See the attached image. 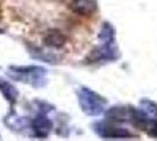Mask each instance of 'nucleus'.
Returning a JSON list of instances; mask_svg holds the SVG:
<instances>
[{
  "label": "nucleus",
  "mask_w": 157,
  "mask_h": 141,
  "mask_svg": "<svg viewBox=\"0 0 157 141\" xmlns=\"http://www.w3.org/2000/svg\"><path fill=\"white\" fill-rule=\"evenodd\" d=\"M78 105L85 114L98 116L105 112L107 99L88 87H81L78 91Z\"/></svg>",
  "instance_id": "1"
},
{
  "label": "nucleus",
  "mask_w": 157,
  "mask_h": 141,
  "mask_svg": "<svg viewBox=\"0 0 157 141\" xmlns=\"http://www.w3.org/2000/svg\"><path fill=\"white\" fill-rule=\"evenodd\" d=\"M10 69L14 73L19 74V76H15L18 81H24L32 85L34 87H42L46 85L47 69L36 65H29V66H11Z\"/></svg>",
  "instance_id": "2"
},
{
  "label": "nucleus",
  "mask_w": 157,
  "mask_h": 141,
  "mask_svg": "<svg viewBox=\"0 0 157 141\" xmlns=\"http://www.w3.org/2000/svg\"><path fill=\"white\" fill-rule=\"evenodd\" d=\"M93 129L95 133L103 139H132L135 135L125 128L116 127L111 123H105V121H98L93 123Z\"/></svg>",
  "instance_id": "3"
},
{
  "label": "nucleus",
  "mask_w": 157,
  "mask_h": 141,
  "mask_svg": "<svg viewBox=\"0 0 157 141\" xmlns=\"http://www.w3.org/2000/svg\"><path fill=\"white\" fill-rule=\"evenodd\" d=\"M120 58L118 48L114 42L111 44H102L101 46L94 48L90 53L87 55L86 62L87 64H95L100 61H111Z\"/></svg>",
  "instance_id": "4"
},
{
  "label": "nucleus",
  "mask_w": 157,
  "mask_h": 141,
  "mask_svg": "<svg viewBox=\"0 0 157 141\" xmlns=\"http://www.w3.org/2000/svg\"><path fill=\"white\" fill-rule=\"evenodd\" d=\"M31 127L36 138L45 139L53 129V121L49 118H47L45 113H40L36 118H34L31 121Z\"/></svg>",
  "instance_id": "5"
},
{
  "label": "nucleus",
  "mask_w": 157,
  "mask_h": 141,
  "mask_svg": "<svg viewBox=\"0 0 157 141\" xmlns=\"http://www.w3.org/2000/svg\"><path fill=\"white\" fill-rule=\"evenodd\" d=\"M107 120L111 122H131L132 119V107L125 106H114L105 111Z\"/></svg>",
  "instance_id": "6"
},
{
  "label": "nucleus",
  "mask_w": 157,
  "mask_h": 141,
  "mask_svg": "<svg viewBox=\"0 0 157 141\" xmlns=\"http://www.w3.org/2000/svg\"><path fill=\"white\" fill-rule=\"evenodd\" d=\"M69 8L78 15H92L98 11L96 0H72Z\"/></svg>",
  "instance_id": "7"
},
{
  "label": "nucleus",
  "mask_w": 157,
  "mask_h": 141,
  "mask_svg": "<svg viewBox=\"0 0 157 141\" xmlns=\"http://www.w3.org/2000/svg\"><path fill=\"white\" fill-rule=\"evenodd\" d=\"M67 44V37L58 29H51L44 37V45L51 48H61Z\"/></svg>",
  "instance_id": "8"
},
{
  "label": "nucleus",
  "mask_w": 157,
  "mask_h": 141,
  "mask_svg": "<svg viewBox=\"0 0 157 141\" xmlns=\"http://www.w3.org/2000/svg\"><path fill=\"white\" fill-rule=\"evenodd\" d=\"M5 123H6L8 128L13 129V131H17V132H21L22 129L29 125V121L27 120L26 118L24 116H19L17 115L14 112H12L11 114H8L5 118Z\"/></svg>",
  "instance_id": "9"
},
{
  "label": "nucleus",
  "mask_w": 157,
  "mask_h": 141,
  "mask_svg": "<svg viewBox=\"0 0 157 141\" xmlns=\"http://www.w3.org/2000/svg\"><path fill=\"white\" fill-rule=\"evenodd\" d=\"M0 92L6 98V100L12 105L15 104L18 100V96H19L18 89L14 87L11 82L4 80V79H0Z\"/></svg>",
  "instance_id": "10"
},
{
  "label": "nucleus",
  "mask_w": 157,
  "mask_h": 141,
  "mask_svg": "<svg viewBox=\"0 0 157 141\" xmlns=\"http://www.w3.org/2000/svg\"><path fill=\"white\" fill-rule=\"evenodd\" d=\"M115 33H116V31H115L114 26L110 22L105 21L98 34V39L102 44H111V42H115Z\"/></svg>",
  "instance_id": "11"
},
{
  "label": "nucleus",
  "mask_w": 157,
  "mask_h": 141,
  "mask_svg": "<svg viewBox=\"0 0 157 141\" xmlns=\"http://www.w3.org/2000/svg\"><path fill=\"white\" fill-rule=\"evenodd\" d=\"M136 126L152 138H157V119H149L145 116L141 121H138Z\"/></svg>",
  "instance_id": "12"
},
{
  "label": "nucleus",
  "mask_w": 157,
  "mask_h": 141,
  "mask_svg": "<svg viewBox=\"0 0 157 141\" xmlns=\"http://www.w3.org/2000/svg\"><path fill=\"white\" fill-rule=\"evenodd\" d=\"M140 109L147 118L157 119V104L149 99H142L140 101Z\"/></svg>",
  "instance_id": "13"
}]
</instances>
